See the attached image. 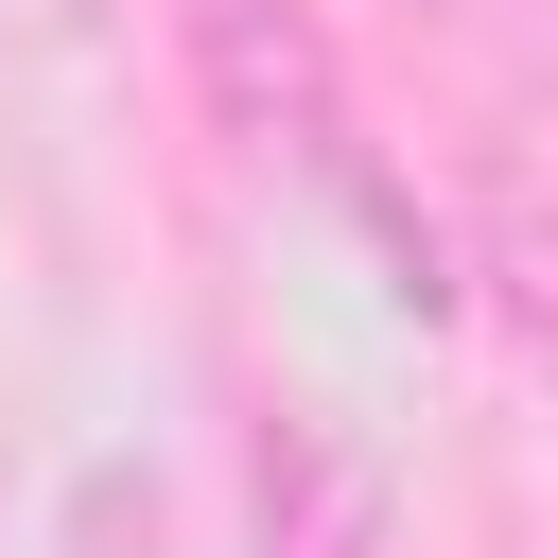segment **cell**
Returning <instances> with one entry per match:
<instances>
[{"instance_id": "cell-2", "label": "cell", "mask_w": 558, "mask_h": 558, "mask_svg": "<svg viewBox=\"0 0 558 558\" xmlns=\"http://www.w3.org/2000/svg\"><path fill=\"white\" fill-rule=\"evenodd\" d=\"M262 558H384V453L314 401L262 418Z\"/></svg>"}, {"instance_id": "cell-3", "label": "cell", "mask_w": 558, "mask_h": 558, "mask_svg": "<svg viewBox=\"0 0 558 558\" xmlns=\"http://www.w3.org/2000/svg\"><path fill=\"white\" fill-rule=\"evenodd\" d=\"M506 314L558 331V227H523V209H506Z\"/></svg>"}, {"instance_id": "cell-1", "label": "cell", "mask_w": 558, "mask_h": 558, "mask_svg": "<svg viewBox=\"0 0 558 558\" xmlns=\"http://www.w3.org/2000/svg\"><path fill=\"white\" fill-rule=\"evenodd\" d=\"M174 52H192L209 140H244V157H331L349 140V70H331L314 0H174Z\"/></svg>"}]
</instances>
